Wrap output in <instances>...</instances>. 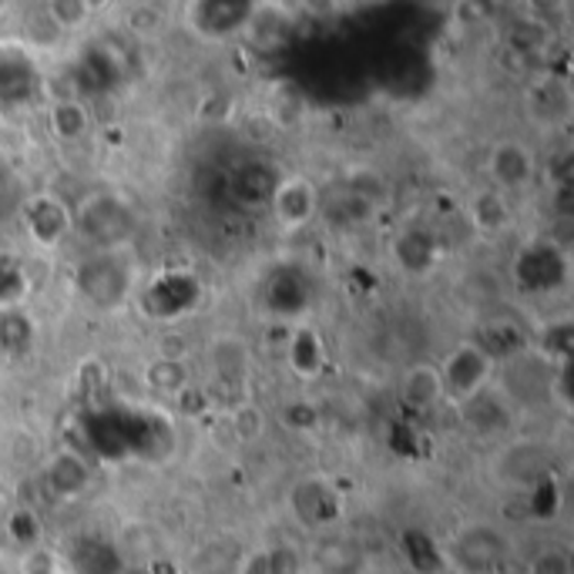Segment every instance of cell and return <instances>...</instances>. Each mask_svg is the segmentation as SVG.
I'll return each instance as SVG.
<instances>
[{
	"label": "cell",
	"instance_id": "6da1fadb",
	"mask_svg": "<svg viewBox=\"0 0 574 574\" xmlns=\"http://www.w3.org/2000/svg\"><path fill=\"white\" fill-rule=\"evenodd\" d=\"M78 229L95 245H118L132 232V212L114 196H91L78 209Z\"/></svg>",
	"mask_w": 574,
	"mask_h": 574
},
{
	"label": "cell",
	"instance_id": "7a4b0ae2",
	"mask_svg": "<svg viewBox=\"0 0 574 574\" xmlns=\"http://www.w3.org/2000/svg\"><path fill=\"white\" fill-rule=\"evenodd\" d=\"M78 286L85 299L95 306H118L128 292V269L114 260V255H98V260L85 263L78 269Z\"/></svg>",
	"mask_w": 574,
	"mask_h": 574
},
{
	"label": "cell",
	"instance_id": "3957f363",
	"mask_svg": "<svg viewBox=\"0 0 574 574\" xmlns=\"http://www.w3.org/2000/svg\"><path fill=\"white\" fill-rule=\"evenodd\" d=\"M487 373H490V356L481 346H461L451 360H446L440 379H443V390L467 400V397H477Z\"/></svg>",
	"mask_w": 574,
	"mask_h": 574
},
{
	"label": "cell",
	"instance_id": "277c9868",
	"mask_svg": "<svg viewBox=\"0 0 574 574\" xmlns=\"http://www.w3.org/2000/svg\"><path fill=\"white\" fill-rule=\"evenodd\" d=\"M567 276V266H564V255L551 245H538L531 252L521 255L518 263V283H525V289H558Z\"/></svg>",
	"mask_w": 574,
	"mask_h": 574
},
{
	"label": "cell",
	"instance_id": "5b68a950",
	"mask_svg": "<svg viewBox=\"0 0 574 574\" xmlns=\"http://www.w3.org/2000/svg\"><path fill=\"white\" fill-rule=\"evenodd\" d=\"M273 209H276V219L283 225H289V229L309 222L312 212H316V188H312V181H306V178L279 181L276 191H273Z\"/></svg>",
	"mask_w": 574,
	"mask_h": 574
},
{
	"label": "cell",
	"instance_id": "8992f818",
	"mask_svg": "<svg viewBox=\"0 0 574 574\" xmlns=\"http://www.w3.org/2000/svg\"><path fill=\"white\" fill-rule=\"evenodd\" d=\"M191 14V27L206 37H225L232 31H239L242 24L252 21L255 8L252 4H196L188 8Z\"/></svg>",
	"mask_w": 574,
	"mask_h": 574
},
{
	"label": "cell",
	"instance_id": "52a82bcc",
	"mask_svg": "<svg viewBox=\"0 0 574 574\" xmlns=\"http://www.w3.org/2000/svg\"><path fill=\"white\" fill-rule=\"evenodd\" d=\"M68 209H64L54 196H37L31 199L27 206V229H31V239L37 245H57L64 235H68Z\"/></svg>",
	"mask_w": 574,
	"mask_h": 574
},
{
	"label": "cell",
	"instance_id": "ba28073f",
	"mask_svg": "<svg viewBox=\"0 0 574 574\" xmlns=\"http://www.w3.org/2000/svg\"><path fill=\"white\" fill-rule=\"evenodd\" d=\"M199 299V286L196 279H188L181 273L175 276H165L158 279L152 289H148V306H152V316H178L185 312L191 302Z\"/></svg>",
	"mask_w": 574,
	"mask_h": 574
},
{
	"label": "cell",
	"instance_id": "9c48e42d",
	"mask_svg": "<svg viewBox=\"0 0 574 574\" xmlns=\"http://www.w3.org/2000/svg\"><path fill=\"white\" fill-rule=\"evenodd\" d=\"M37 88L34 64L24 51H0V101H24Z\"/></svg>",
	"mask_w": 574,
	"mask_h": 574
},
{
	"label": "cell",
	"instance_id": "30bf717a",
	"mask_svg": "<svg viewBox=\"0 0 574 574\" xmlns=\"http://www.w3.org/2000/svg\"><path fill=\"white\" fill-rule=\"evenodd\" d=\"M443 397V379H440V369L437 366H413L404 379V400L427 410L433 407L437 400Z\"/></svg>",
	"mask_w": 574,
	"mask_h": 574
},
{
	"label": "cell",
	"instance_id": "8fae6325",
	"mask_svg": "<svg viewBox=\"0 0 574 574\" xmlns=\"http://www.w3.org/2000/svg\"><path fill=\"white\" fill-rule=\"evenodd\" d=\"M490 172L500 185H525L531 178V155L521 145H500L490 155Z\"/></svg>",
	"mask_w": 574,
	"mask_h": 574
},
{
	"label": "cell",
	"instance_id": "7c38bea8",
	"mask_svg": "<svg viewBox=\"0 0 574 574\" xmlns=\"http://www.w3.org/2000/svg\"><path fill=\"white\" fill-rule=\"evenodd\" d=\"M51 487L60 494V497H78L88 484H91V477H88V467H85V461L78 457V454H60L54 464H51Z\"/></svg>",
	"mask_w": 574,
	"mask_h": 574
},
{
	"label": "cell",
	"instance_id": "4fadbf2b",
	"mask_svg": "<svg viewBox=\"0 0 574 574\" xmlns=\"http://www.w3.org/2000/svg\"><path fill=\"white\" fill-rule=\"evenodd\" d=\"M78 71H81V81H85L88 91H108V88L121 78L118 60H114L108 51H101V47H95V51L85 54V60H81Z\"/></svg>",
	"mask_w": 574,
	"mask_h": 574
},
{
	"label": "cell",
	"instance_id": "5bb4252c",
	"mask_svg": "<svg viewBox=\"0 0 574 574\" xmlns=\"http://www.w3.org/2000/svg\"><path fill=\"white\" fill-rule=\"evenodd\" d=\"M457 554H461V561H464L467 567L487 571V567L497 561V554H500V541H497L494 534H487V531H471V534L461 538Z\"/></svg>",
	"mask_w": 574,
	"mask_h": 574
},
{
	"label": "cell",
	"instance_id": "9a60e30c",
	"mask_svg": "<svg viewBox=\"0 0 574 574\" xmlns=\"http://www.w3.org/2000/svg\"><path fill=\"white\" fill-rule=\"evenodd\" d=\"M51 124H54V132L57 139L64 142H75L88 132V124H91V114L81 101H60L54 104V114H51Z\"/></svg>",
	"mask_w": 574,
	"mask_h": 574
},
{
	"label": "cell",
	"instance_id": "2e32d148",
	"mask_svg": "<svg viewBox=\"0 0 574 574\" xmlns=\"http://www.w3.org/2000/svg\"><path fill=\"white\" fill-rule=\"evenodd\" d=\"M34 327L24 312L14 309H0V353H21L31 346Z\"/></svg>",
	"mask_w": 574,
	"mask_h": 574
},
{
	"label": "cell",
	"instance_id": "e0dca14e",
	"mask_svg": "<svg viewBox=\"0 0 574 574\" xmlns=\"http://www.w3.org/2000/svg\"><path fill=\"white\" fill-rule=\"evenodd\" d=\"M148 387L158 390V394H165V397L178 394V390L185 387V366H181L178 360H162V363H155V366L148 369Z\"/></svg>",
	"mask_w": 574,
	"mask_h": 574
},
{
	"label": "cell",
	"instance_id": "ac0fdd59",
	"mask_svg": "<svg viewBox=\"0 0 574 574\" xmlns=\"http://www.w3.org/2000/svg\"><path fill=\"white\" fill-rule=\"evenodd\" d=\"M273 302L283 309V312H296L302 302H306V286H302V279H296V283H289V276L283 273V276H276L273 279Z\"/></svg>",
	"mask_w": 574,
	"mask_h": 574
},
{
	"label": "cell",
	"instance_id": "d6986e66",
	"mask_svg": "<svg viewBox=\"0 0 574 574\" xmlns=\"http://www.w3.org/2000/svg\"><path fill=\"white\" fill-rule=\"evenodd\" d=\"M24 273L11 263V260H0V306H11L24 296Z\"/></svg>",
	"mask_w": 574,
	"mask_h": 574
},
{
	"label": "cell",
	"instance_id": "ffe728a7",
	"mask_svg": "<svg viewBox=\"0 0 574 574\" xmlns=\"http://www.w3.org/2000/svg\"><path fill=\"white\" fill-rule=\"evenodd\" d=\"M47 14H54V18H51L54 24L78 27V24H85V18L91 14V8H88V4H51Z\"/></svg>",
	"mask_w": 574,
	"mask_h": 574
},
{
	"label": "cell",
	"instance_id": "44dd1931",
	"mask_svg": "<svg viewBox=\"0 0 574 574\" xmlns=\"http://www.w3.org/2000/svg\"><path fill=\"white\" fill-rule=\"evenodd\" d=\"M302 363H309L306 373H316V366H319V343L312 333L296 336V369H302Z\"/></svg>",
	"mask_w": 574,
	"mask_h": 574
},
{
	"label": "cell",
	"instance_id": "7402d4cb",
	"mask_svg": "<svg viewBox=\"0 0 574 574\" xmlns=\"http://www.w3.org/2000/svg\"><path fill=\"white\" fill-rule=\"evenodd\" d=\"M474 216H477V219H481V216H490L487 229H500L504 219H507V209H504L500 196H481L477 206H474Z\"/></svg>",
	"mask_w": 574,
	"mask_h": 574
},
{
	"label": "cell",
	"instance_id": "603a6c76",
	"mask_svg": "<svg viewBox=\"0 0 574 574\" xmlns=\"http://www.w3.org/2000/svg\"><path fill=\"white\" fill-rule=\"evenodd\" d=\"M531 574H571V561L567 554L561 551H544L538 561H534V571Z\"/></svg>",
	"mask_w": 574,
	"mask_h": 574
}]
</instances>
